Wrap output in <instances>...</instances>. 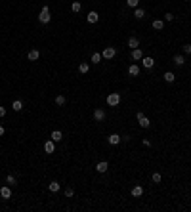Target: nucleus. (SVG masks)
Returning a JSON list of instances; mask_svg holds the SVG:
<instances>
[{"label": "nucleus", "instance_id": "nucleus-1", "mask_svg": "<svg viewBox=\"0 0 191 212\" xmlns=\"http://www.w3.org/2000/svg\"><path fill=\"white\" fill-rule=\"evenodd\" d=\"M50 19H52V15H50V8H48V6H42L40 15H38V21H40L42 25H48V23H50Z\"/></svg>", "mask_w": 191, "mask_h": 212}, {"label": "nucleus", "instance_id": "nucleus-2", "mask_svg": "<svg viewBox=\"0 0 191 212\" xmlns=\"http://www.w3.org/2000/svg\"><path fill=\"white\" fill-rule=\"evenodd\" d=\"M107 105H111V107H117L118 103H120V94H117V92H111L109 96H107Z\"/></svg>", "mask_w": 191, "mask_h": 212}, {"label": "nucleus", "instance_id": "nucleus-3", "mask_svg": "<svg viewBox=\"0 0 191 212\" xmlns=\"http://www.w3.org/2000/svg\"><path fill=\"white\" fill-rule=\"evenodd\" d=\"M115 55H117V50H115L113 46H107L103 52H101V57H103V59H113Z\"/></svg>", "mask_w": 191, "mask_h": 212}, {"label": "nucleus", "instance_id": "nucleus-4", "mask_svg": "<svg viewBox=\"0 0 191 212\" xmlns=\"http://www.w3.org/2000/svg\"><path fill=\"white\" fill-rule=\"evenodd\" d=\"M138 120H140V126H141V128H149V124H151V120L149 119H147V117L145 115H143V113H141V111H138Z\"/></svg>", "mask_w": 191, "mask_h": 212}, {"label": "nucleus", "instance_id": "nucleus-5", "mask_svg": "<svg viewBox=\"0 0 191 212\" xmlns=\"http://www.w3.org/2000/svg\"><path fill=\"white\" fill-rule=\"evenodd\" d=\"M141 65H143L145 69H151V67L155 65V59H153V57H149V55H143V57H141Z\"/></svg>", "mask_w": 191, "mask_h": 212}, {"label": "nucleus", "instance_id": "nucleus-6", "mask_svg": "<svg viewBox=\"0 0 191 212\" xmlns=\"http://www.w3.org/2000/svg\"><path fill=\"white\" fill-rule=\"evenodd\" d=\"M107 168H109V162H107V161H100L98 164H96V170L100 172V174H105Z\"/></svg>", "mask_w": 191, "mask_h": 212}, {"label": "nucleus", "instance_id": "nucleus-7", "mask_svg": "<svg viewBox=\"0 0 191 212\" xmlns=\"http://www.w3.org/2000/svg\"><path fill=\"white\" fill-rule=\"evenodd\" d=\"M44 151L46 153H54L55 151V142L54 139H48V142L44 143Z\"/></svg>", "mask_w": 191, "mask_h": 212}, {"label": "nucleus", "instance_id": "nucleus-8", "mask_svg": "<svg viewBox=\"0 0 191 212\" xmlns=\"http://www.w3.org/2000/svg\"><path fill=\"white\" fill-rule=\"evenodd\" d=\"M120 136H118V134H109V138H107V142L111 143V145H117V143H120Z\"/></svg>", "mask_w": 191, "mask_h": 212}, {"label": "nucleus", "instance_id": "nucleus-9", "mask_svg": "<svg viewBox=\"0 0 191 212\" xmlns=\"http://www.w3.org/2000/svg\"><path fill=\"white\" fill-rule=\"evenodd\" d=\"M94 119L98 120V122L105 120V111H103V109H96V111H94Z\"/></svg>", "mask_w": 191, "mask_h": 212}, {"label": "nucleus", "instance_id": "nucleus-10", "mask_svg": "<svg viewBox=\"0 0 191 212\" xmlns=\"http://www.w3.org/2000/svg\"><path fill=\"white\" fill-rule=\"evenodd\" d=\"M86 19H88V23H98V21H100V14H98V12H90Z\"/></svg>", "mask_w": 191, "mask_h": 212}, {"label": "nucleus", "instance_id": "nucleus-11", "mask_svg": "<svg viewBox=\"0 0 191 212\" xmlns=\"http://www.w3.org/2000/svg\"><path fill=\"white\" fill-rule=\"evenodd\" d=\"M128 46L132 48V50H134V48H140V38H138V37H130V38H128Z\"/></svg>", "mask_w": 191, "mask_h": 212}, {"label": "nucleus", "instance_id": "nucleus-12", "mask_svg": "<svg viewBox=\"0 0 191 212\" xmlns=\"http://www.w3.org/2000/svg\"><path fill=\"white\" fill-rule=\"evenodd\" d=\"M0 195H2V199H10L12 197V189L8 185H4V187H0Z\"/></svg>", "mask_w": 191, "mask_h": 212}, {"label": "nucleus", "instance_id": "nucleus-13", "mask_svg": "<svg viewBox=\"0 0 191 212\" xmlns=\"http://www.w3.org/2000/svg\"><path fill=\"white\" fill-rule=\"evenodd\" d=\"M141 57H143V52H141L140 48H134V50H132V59L134 61H140Z\"/></svg>", "mask_w": 191, "mask_h": 212}, {"label": "nucleus", "instance_id": "nucleus-14", "mask_svg": "<svg viewBox=\"0 0 191 212\" xmlns=\"http://www.w3.org/2000/svg\"><path fill=\"white\" fill-rule=\"evenodd\" d=\"M174 65H178V67H182V65L183 63H185V57H183V55L182 54H178V55H174Z\"/></svg>", "mask_w": 191, "mask_h": 212}, {"label": "nucleus", "instance_id": "nucleus-15", "mask_svg": "<svg viewBox=\"0 0 191 212\" xmlns=\"http://www.w3.org/2000/svg\"><path fill=\"white\" fill-rule=\"evenodd\" d=\"M128 75H130V77H138V75H140V67H138L136 63L130 65V67H128Z\"/></svg>", "mask_w": 191, "mask_h": 212}, {"label": "nucleus", "instance_id": "nucleus-16", "mask_svg": "<svg viewBox=\"0 0 191 212\" xmlns=\"http://www.w3.org/2000/svg\"><path fill=\"white\" fill-rule=\"evenodd\" d=\"M27 57H29V61H37L38 57H40V52H38V50H31L27 54Z\"/></svg>", "mask_w": 191, "mask_h": 212}, {"label": "nucleus", "instance_id": "nucleus-17", "mask_svg": "<svg viewBox=\"0 0 191 212\" xmlns=\"http://www.w3.org/2000/svg\"><path fill=\"white\" fill-rule=\"evenodd\" d=\"M143 195V187L141 185H134L132 187V197H141Z\"/></svg>", "mask_w": 191, "mask_h": 212}, {"label": "nucleus", "instance_id": "nucleus-18", "mask_svg": "<svg viewBox=\"0 0 191 212\" xmlns=\"http://www.w3.org/2000/svg\"><path fill=\"white\" fill-rule=\"evenodd\" d=\"M163 79L166 80V82H174V80H176V75H174L172 71H166V73L163 75Z\"/></svg>", "mask_w": 191, "mask_h": 212}, {"label": "nucleus", "instance_id": "nucleus-19", "mask_svg": "<svg viewBox=\"0 0 191 212\" xmlns=\"http://www.w3.org/2000/svg\"><path fill=\"white\" fill-rule=\"evenodd\" d=\"M153 29H155V31H163V29H164V21H163V19H155V21H153Z\"/></svg>", "mask_w": 191, "mask_h": 212}, {"label": "nucleus", "instance_id": "nucleus-20", "mask_svg": "<svg viewBox=\"0 0 191 212\" xmlns=\"http://www.w3.org/2000/svg\"><path fill=\"white\" fill-rule=\"evenodd\" d=\"M50 139H54V142H61V139H63V134L59 132V130H54L52 136H50Z\"/></svg>", "mask_w": 191, "mask_h": 212}, {"label": "nucleus", "instance_id": "nucleus-21", "mask_svg": "<svg viewBox=\"0 0 191 212\" xmlns=\"http://www.w3.org/2000/svg\"><path fill=\"white\" fill-rule=\"evenodd\" d=\"M134 17H136V19H143V17H145V10L136 8V10H134Z\"/></svg>", "mask_w": 191, "mask_h": 212}, {"label": "nucleus", "instance_id": "nucleus-22", "mask_svg": "<svg viewBox=\"0 0 191 212\" xmlns=\"http://www.w3.org/2000/svg\"><path fill=\"white\" fill-rule=\"evenodd\" d=\"M59 189H61L59 182H50V191H52V193H57Z\"/></svg>", "mask_w": 191, "mask_h": 212}, {"label": "nucleus", "instance_id": "nucleus-23", "mask_svg": "<svg viewBox=\"0 0 191 212\" xmlns=\"http://www.w3.org/2000/svg\"><path fill=\"white\" fill-rule=\"evenodd\" d=\"M12 109H14V111H21L23 109V102H21V99H15V102L12 103Z\"/></svg>", "mask_w": 191, "mask_h": 212}, {"label": "nucleus", "instance_id": "nucleus-24", "mask_svg": "<svg viewBox=\"0 0 191 212\" xmlns=\"http://www.w3.org/2000/svg\"><path fill=\"white\" fill-rule=\"evenodd\" d=\"M6 184H10V185H14V184H17V178H15L14 174H10L8 178H6Z\"/></svg>", "mask_w": 191, "mask_h": 212}, {"label": "nucleus", "instance_id": "nucleus-25", "mask_svg": "<svg viewBox=\"0 0 191 212\" xmlns=\"http://www.w3.org/2000/svg\"><path fill=\"white\" fill-rule=\"evenodd\" d=\"M88 69H90V65H88V63H80V65H78V71H80L82 75L88 73Z\"/></svg>", "mask_w": 191, "mask_h": 212}, {"label": "nucleus", "instance_id": "nucleus-26", "mask_svg": "<svg viewBox=\"0 0 191 212\" xmlns=\"http://www.w3.org/2000/svg\"><path fill=\"white\" fill-rule=\"evenodd\" d=\"M92 63H100L101 61V54H98V52H96V54H92Z\"/></svg>", "mask_w": 191, "mask_h": 212}, {"label": "nucleus", "instance_id": "nucleus-27", "mask_svg": "<svg viewBox=\"0 0 191 212\" xmlns=\"http://www.w3.org/2000/svg\"><path fill=\"white\" fill-rule=\"evenodd\" d=\"M151 180H153V182H155V184H161V180H163V176H161V174H159V172H155V174H153V176H151Z\"/></svg>", "mask_w": 191, "mask_h": 212}, {"label": "nucleus", "instance_id": "nucleus-28", "mask_svg": "<svg viewBox=\"0 0 191 212\" xmlns=\"http://www.w3.org/2000/svg\"><path fill=\"white\" fill-rule=\"evenodd\" d=\"M80 8H82L80 2H73V4H71V10H73L75 14H77V12H80Z\"/></svg>", "mask_w": 191, "mask_h": 212}, {"label": "nucleus", "instance_id": "nucleus-29", "mask_svg": "<svg viewBox=\"0 0 191 212\" xmlns=\"http://www.w3.org/2000/svg\"><path fill=\"white\" fill-rule=\"evenodd\" d=\"M126 4L130 6V8H138V4H140V0H126Z\"/></svg>", "mask_w": 191, "mask_h": 212}, {"label": "nucleus", "instance_id": "nucleus-30", "mask_svg": "<svg viewBox=\"0 0 191 212\" xmlns=\"http://www.w3.org/2000/svg\"><path fill=\"white\" fill-rule=\"evenodd\" d=\"M55 103L57 105H65V96H57L55 97Z\"/></svg>", "mask_w": 191, "mask_h": 212}, {"label": "nucleus", "instance_id": "nucleus-31", "mask_svg": "<svg viewBox=\"0 0 191 212\" xmlns=\"http://www.w3.org/2000/svg\"><path fill=\"white\" fill-rule=\"evenodd\" d=\"M73 193H75L73 187H65V195H67V197H73Z\"/></svg>", "mask_w": 191, "mask_h": 212}, {"label": "nucleus", "instance_id": "nucleus-32", "mask_svg": "<svg viewBox=\"0 0 191 212\" xmlns=\"http://www.w3.org/2000/svg\"><path fill=\"white\" fill-rule=\"evenodd\" d=\"M164 21H174V15L170 14V12H168V14H164Z\"/></svg>", "mask_w": 191, "mask_h": 212}, {"label": "nucleus", "instance_id": "nucleus-33", "mask_svg": "<svg viewBox=\"0 0 191 212\" xmlns=\"http://www.w3.org/2000/svg\"><path fill=\"white\" fill-rule=\"evenodd\" d=\"M182 50H183V54H191V44H185Z\"/></svg>", "mask_w": 191, "mask_h": 212}, {"label": "nucleus", "instance_id": "nucleus-34", "mask_svg": "<svg viewBox=\"0 0 191 212\" xmlns=\"http://www.w3.org/2000/svg\"><path fill=\"white\" fill-rule=\"evenodd\" d=\"M0 117H6V107H0Z\"/></svg>", "mask_w": 191, "mask_h": 212}, {"label": "nucleus", "instance_id": "nucleus-35", "mask_svg": "<svg viewBox=\"0 0 191 212\" xmlns=\"http://www.w3.org/2000/svg\"><path fill=\"white\" fill-rule=\"evenodd\" d=\"M0 136H4V126H0Z\"/></svg>", "mask_w": 191, "mask_h": 212}]
</instances>
